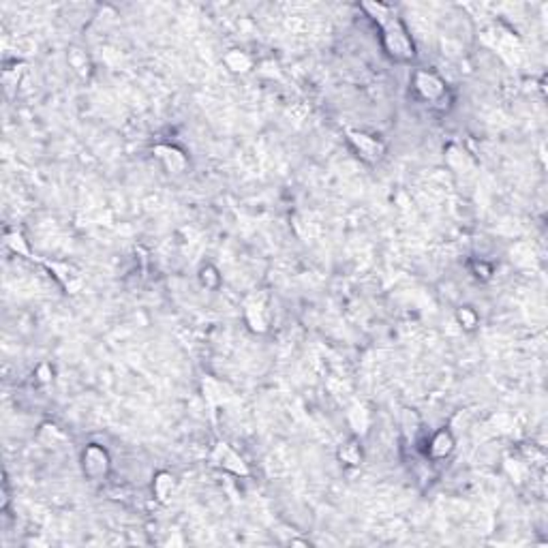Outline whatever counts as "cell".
I'll use <instances>...</instances> for the list:
<instances>
[{
	"label": "cell",
	"instance_id": "8992f818",
	"mask_svg": "<svg viewBox=\"0 0 548 548\" xmlns=\"http://www.w3.org/2000/svg\"><path fill=\"white\" fill-rule=\"evenodd\" d=\"M154 156L156 158H161V161L165 163V167L174 174H180L187 169L189 161H187V156L176 148V146H154Z\"/></svg>",
	"mask_w": 548,
	"mask_h": 548
},
{
	"label": "cell",
	"instance_id": "6da1fadb",
	"mask_svg": "<svg viewBox=\"0 0 548 548\" xmlns=\"http://www.w3.org/2000/svg\"><path fill=\"white\" fill-rule=\"evenodd\" d=\"M366 11H370L373 20L381 26V41H383V49L388 51V56L398 60V62H409L416 56L414 49V41L409 37L407 28L398 20V17L392 13L390 7L385 5H364Z\"/></svg>",
	"mask_w": 548,
	"mask_h": 548
},
{
	"label": "cell",
	"instance_id": "ba28073f",
	"mask_svg": "<svg viewBox=\"0 0 548 548\" xmlns=\"http://www.w3.org/2000/svg\"><path fill=\"white\" fill-rule=\"evenodd\" d=\"M452 450H454V437H452V433L446 431V429L437 431L433 435V439H431V444H429V454L439 461V458H446Z\"/></svg>",
	"mask_w": 548,
	"mask_h": 548
},
{
	"label": "cell",
	"instance_id": "3957f363",
	"mask_svg": "<svg viewBox=\"0 0 548 548\" xmlns=\"http://www.w3.org/2000/svg\"><path fill=\"white\" fill-rule=\"evenodd\" d=\"M347 139H349L351 148L356 150V154L366 163H377L379 158L385 154L383 141L373 137V135H366L362 131H347Z\"/></svg>",
	"mask_w": 548,
	"mask_h": 548
},
{
	"label": "cell",
	"instance_id": "277c9868",
	"mask_svg": "<svg viewBox=\"0 0 548 548\" xmlns=\"http://www.w3.org/2000/svg\"><path fill=\"white\" fill-rule=\"evenodd\" d=\"M414 84H416V91L420 93V97L431 101V103H437L441 97L446 95L444 80H441L437 73H433V71H418L416 78H414Z\"/></svg>",
	"mask_w": 548,
	"mask_h": 548
},
{
	"label": "cell",
	"instance_id": "7a4b0ae2",
	"mask_svg": "<svg viewBox=\"0 0 548 548\" xmlns=\"http://www.w3.org/2000/svg\"><path fill=\"white\" fill-rule=\"evenodd\" d=\"M82 469L88 480H103L110 471V454L105 448L91 444L82 452Z\"/></svg>",
	"mask_w": 548,
	"mask_h": 548
},
{
	"label": "cell",
	"instance_id": "5b68a950",
	"mask_svg": "<svg viewBox=\"0 0 548 548\" xmlns=\"http://www.w3.org/2000/svg\"><path fill=\"white\" fill-rule=\"evenodd\" d=\"M215 463L227 471H232L236 475H249V467L242 461V456L238 452H234L227 444H219L217 452H215Z\"/></svg>",
	"mask_w": 548,
	"mask_h": 548
},
{
	"label": "cell",
	"instance_id": "8fae6325",
	"mask_svg": "<svg viewBox=\"0 0 548 548\" xmlns=\"http://www.w3.org/2000/svg\"><path fill=\"white\" fill-rule=\"evenodd\" d=\"M225 64L232 69L234 73H246V71L251 69V58L246 56L244 51H240V49H232V51H227Z\"/></svg>",
	"mask_w": 548,
	"mask_h": 548
},
{
	"label": "cell",
	"instance_id": "30bf717a",
	"mask_svg": "<svg viewBox=\"0 0 548 548\" xmlns=\"http://www.w3.org/2000/svg\"><path fill=\"white\" fill-rule=\"evenodd\" d=\"M244 313H246V322H249V326L255 332H266L268 320H266V313H263L261 305H246Z\"/></svg>",
	"mask_w": 548,
	"mask_h": 548
},
{
	"label": "cell",
	"instance_id": "52a82bcc",
	"mask_svg": "<svg viewBox=\"0 0 548 548\" xmlns=\"http://www.w3.org/2000/svg\"><path fill=\"white\" fill-rule=\"evenodd\" d=\"M204 396H206V403L210 405V409H217L221 403H225L229 398V388L217 379L212 377H206L204 381Z\"/></svg>",
	"mask_w": 548,
	"mask_h": 548
},
{
	"label": "cell",
	"instance_id": "9c48e42d",
	"mask_svg": "<svg viewBox=\"0 0 548 548\" xmlns=\"http://www.w3.org/2000/svg\"><path fill=\"white\" fill-rule=\"evenodd\" d=\"M174 490H176V478L171 473H167V471H161V473H156V478H154V482H152V492H154V497L161 501V503H165L171 495H174Z\"/></svg>",
	"mask_w": 548,
	"mask_h": 548
},
{
	"label": "cell",
	"instance_id": "7c38bea8",
	"mask_svg": "<svg viewBox=\"0 0 548 548\" xmlns=\"http://www.w3.org/2000/svg\"><path fill=\"white\" fill-rule=\"evenodd\" d=\"M339 456H341V461H343L345 465L356 467V465H360V461H362V450H360V446L356 444V441H349V444H345V446L339 450Z\"/></svg>",
	"mask_w": 548,
	"mask_h": 548
},
{
	"label": "cell",
	"instance_id": "4fadbf2b",
	"mask_svg": "<svg viewBox=\"0 0 548 548\" xmlns=\"http://www.w3.org/2000/svg\"><path fill=\"white\" fill-rule=\"evenodd\" d=\"M458 322H461V326H463V328H467V330H473L475 326H478V315H475V311H473V309L465 307V309L458 311Z\"/></svg>",
	"mask_w": 548,
	"mask_h": 548
}]
</instances>
